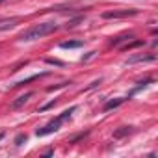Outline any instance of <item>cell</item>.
I'll list each match as a JSON object with an SVG mask.
<instances>
[{
	"label": "cell",
	"mask_w": 158,
	"mask_h": 158,
	"mask_svg": "<svg viewBox=\"0 0 158 158\" xmlns=\"http://www.w3.org/2000/svg\"><path fill=\"white\" fill-rule=\"evenodd\" d=\"M56 24L54 23H41V24H34L30 26L28 30H24L21 35H19V41H35L39 37H45L52 32H56Z\"/></svg>",
	"instance_id": "cell-1"
},
{
	"label": "cell",
	"mask_w": 158,
	"mask_h": 158,
	"mask_svg": "<svg viewBox=\"0 0 158 158\" xmlns=\"http://www.w3.org/2000/svg\"><path fill=\"white\" fill-rule=\"evenodd\" d=\"M73 112H76V106H71L69 110H65L61 115H58L56 119H52L50 123H47L45 127H41V128H37L35 130V134L39 136V138H43V136H48V134H52V132H56V130H60V127H61V123L65 121V119H69L71 117V114Z\"/></svg>",
	"instance_id": "cell-2"
},
{
	"label": "cell",
	"mask_w": 158,
	"mask_h": 158,
	"mask_svg": "<svg viewBox=\"0 0 158 158\" xmlns=\"http://www.w3.org/2000/svg\"><path fill=\"white\" fill-rule=\"evenodd\" d=\"M136 10H121V11H106L102 13L104 19H121V17H128V15H136Z\"/></svg>",
	"instance_id": "cell-3"
},
{
	"label": "cell",
	"mask_w": 158,
	"mask_h": 158,
	"mask_svg": "<svg viewBox=\"0 0 158 158\" xmlns=\"http://www.w3.org/2000/svg\"><path fill=\"white\" fill-rule=\"evenodd\" d=\"M19 23L17 17H10V19H0V32H4V30H10L13 28L15 24Z\"/></svg>",
	"instance_id": "cell-4"
},
{
	"label": "cell",
	"mask_w": 158,
	"mask_h": 158,
	"mask_svg": "<svg viewBox=\"0 0 158 158\" xmlns=\"http://www.w3.org/2000/svg\"><path fill=\"white\" fill-rule=\"evenodd\" d=\"M32 95H34L32 91H28V93H24V95H21V97H19L17 101H13V104H11V108H13V110H17V108H21L23 104H26V102H28V99H30Z\"/></svg>",
	"instance_id": "cell-5"
},
{
	"label": "cell",
	"mask_w": 158,
	"mask_h": 158,
	"mask_svg": "<svg viewBox=\"0 0 158 158\" xmlns=\"http://www.w3.org/2000/svg\"><path fill=\"white\" fill-rule=\"evenodd\" d=\"M123 102H125V99H115V101H108V102L104 104V112H108V110H114V108L121 106Z\"/></svg>",
	"instance_id": "cell-6"
},
{
	"label": "cell",
	"mask_w": 158,
	"mask_h": 158,
	"mask_svg": "<svg viewBox=\"0 0 158 158\" xmlns=\"http://www.w3.org/2000/svg\"><path fill=\"white\" fill-rule=\"evenodd\" d=\"M156 60V56H136V58H130L127 63H136V61H154Z\"/></svg>",
	"instance_id": "cell-7"
},
{
	"label": "cell",
	"mask_w": 158,
	"mask_h": 158,
	"mask_svg": "<svg viewBox=\"0 0 158 158\" xmlns=\"http://www.w3.org/2000/svg\"><path fill=\"white\" fill-rule=\"evenodd\" d=\"M82 47V41H63L61 43V48H78Z\"/></svg>",
	"instance_id": "cell-8"
},
{
	"label": "cell",
	"mask_w": 158,
	"mask_h": 158,
	"mask_svg": "<svg viewBox=\"0 0 158 158\" xmlns=\"http://www.w3.org/2000/svg\"><path fill=\"white\" fill-rule=\"evenodd\" d=\"M132 130H130V127H121V130H117L115 134H114V138H123V136H127V134H130Z\"/></svg>",
	"instance_id": "cell-9"
},
{
	"label": "cell",
	"mask_w": 158,
	"mask_h": 158,
	"mask_svg": "<svg viewBox=\"0 0 158 158\" xmlns=\"http://www.w3.org/2000/svg\"><path fill=\"white\" fill-rule=\"evenodd\" d=\"M80 21H84V17H76V19H73V21H69L67 23V28H74L78 23H80Z\"/></svg>",
	"instance_id": "cell-10"
},
{
	"label": "cell",
	"mask_w": 158,
	"mask_h": 158,
	"mask_svg": "<svg viewBox=\"0 0 158 158\" xmlns=\"http://www.w3.org/2000/svg\"><path fill=\"white\" fill-rule=\"evenodd\" d=\"M39 76H43V74H34V76H30V78H26V80H23V82H19V84H15V86H23V84H28V82H32V80H37Z\"/></svg>",
	"instance_id": "cell-11"
},
{
	"label": "cell",
	"mask_w": 158,
	"mask_h": 158,
	"mask_svg": "<svg viewBox=\"0 0 158 158\" xmlns=\"http://www.w3.org/2000/svg\"><path fill=\"white\" fill-rule=\"evenodd\" d=\"M139 45H143V41H134V43H128V45H125V47H123V50H130V48H134V47H139Z\"/></svg>",
	"instance_id": "cell-12"
},
{
	"label": "cell",
	"mask_w": 158,
	"mask_h": 158,
	"mask_svg": "<svg viewBox=\"0 0 158 158\" xmlns=\"http://www.w3.org/2000/svg\"><path fill=\"white\" fill-rule=\"evenodd\" d=\"M26 141V134H19L17 138H15V145H23Z\"/></svg>",
	"instance_id": "cell-13"
},
{
	"label": "cell",
	"mask_w": 158,
	"mask_h": 158,
	"mask_svg": "<svg viewBox=\"0 0 158 158\" xmlns=\"http://www.w3.org/2000/svg\"><path fill=\"white\" fill-rule=\"evenodd\" d=\"M54 104H56V101H50L48 104H45V106H41V108H39V112H45V110H48V108H52Z\"/></svg>",
	"instance_id": "cell-14"
},
{
	"label": "cell",
	"mask_w": 158,
	"mask_h": 158,
	"mask_svg": "<svg viewBox=\"0 0 158 158\" xmlns=\"http://www.w3.org/2000/svg\"><path fill=\"white\" fill-rule=\"evenodd\" d=\"M2 138H4V132H0V139H2Z\"/></svg>",
	"instance_id": "cell-15"
},
{
	"label": "cell",
	"mask_w": 158,
	"mask_h": 158,
	"mask_svg": "<svg viewBox=\"0 0 158 158\" xmlns=\"http://www.w3.org/2000/svg\"><path fill=\"white\" fill-rule=\"evenodd\" d=\"M0 2H4V0H0Z\"/></svg>",
	"instance_id": "cell-16"
}]
</instances>
